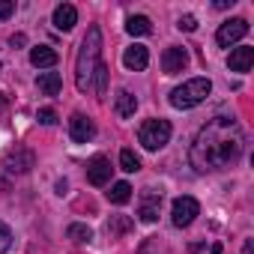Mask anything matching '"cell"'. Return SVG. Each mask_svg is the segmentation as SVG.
Instances as JSON below:
<instances>
[{
	"label": "cell",
	"instance_id": "30",
	"mask_svg": "<svg viewBox=\"0 0 254 254\" xmlns=\"http://www.w3.org/2000/svg\"><path fill=\"white\" fill-rule=\"evenodd\" d=\"M9 42H12V45H24V42H27V39H24V33H18V36H12V39H9Z\"/></svg>",
	"mask_w": 254,
	"mask_h": 254
},
{
	"label": "cell",
	"instance_id": "2",
	"mask_svg": "<svg viewBox=\"0 0 254 254\" xmlns=\"http://www.w3.org/2000/svg\"><path fill=\"white\" fill-rule=\"evenodd\" d=\"M102 57V30L99 27H90L84 42H81V51H78V60H75V87L81 93L93 90V75L99 69V60Z\"/></svg>",
	"mask_w": 254,
	"mask_h": 254
},
{
	"label": "cell",
	"instance_id": "23",
	"mask_svg": "<svg viewBox=\"0 0 254 254\" xmlns=\"http://www.w3.org/2000/svg\"><path fill=\"white\" fill-rule=\"evenodd\" d=\"M120 168H123L126 174H135V171L141 168V162H138V156H135L132 150H123V153H120Z\"/></svg>",
	"mask_w": 254,
	"mask_h": 254
},
{
	"label": "cell",
	"instance_id": "12",
	"mask_svg": "<svg viewBox=\"0 0 254 254\" xmlns=\"http://www.w3.org/2000/svg\"><path fill=\"white\" fill-rule=\"evenodd\" d=\"M87 180H90L93 186H105V183L111 180V162H108L105 156H93L90 165H87Z\"/></svg>",
	"mask_w": 254,
	"mask_h": 254
},
{
	"label": "cell",
	"instance_id": "25",
	"mask_svg": "<svg viewBox=\"0 0 254 254\" xmlns=\"http://www.w3.org/2000/svg\"><path fill=\"white\" fill-rule=\"evenodd\" d=\"M9 245H12V230H9L3 221H0V254H6Z\"/></svg>",
	"mask_w": 254,
	"mask_h": 254
},
{
	"label": "cell",
	"instance_id": "17",
	"mask_svg": "<svg viewBox=\"0 0 254 254\" xmlns=\"http://www.w3.org/2000/svg\"><path fill=\"white\" fill-rule=\"evenodd\" d=\"M36 84H39V90H42L45 96H57L60 87H63V78H60L57 72H42V75L36 78Z\"/></svg>",
	"mask_w": 254,
	"mask_h": 254
},
{
	"label": "cell",
	"instance_id": "15",
	"mask_svg": "<svg viewBox=\"0 0 254 254\" xmlns=\"http://www.w3.org/2000/svg\"><path fill=\"white\" fill-rule=\"evenodd\" d=\"M251 63H254V48H248V45L233 48V51H230V57H227V66H230L233 72H248V69H251Z\"/></svg>",
	"mask_w": 254,
	"mask_h": 254
},
{
	"label": "cell",
	"instance_id": "11",
	"mask_svg": "<svg viewBox=\"0 0 254 254\" xmlns=\"http://www.w3.org/2000/svg\"><path fill=\"white\" fill-rule=\"evenodd\" d=\"M147 63H150V51H147V45H129V48H126V54H123V66L129 69V72H141V69H147Z\"/></svg>",
	"mask_w": 254,
	"mask_h": 254
},
{
	"label": "cell",
	"instance_id": "18",
	"mask_svg": "<svg viewBox=\"0 0 254 254\" xmlns=\"http://www.w3.org/2000/svg\"><path fill=\"white\" fill-rule=\"evenodd\" d=\"M126 30H129V36H147L153 30L150 18L147 15H129V21H126Z\"/></svg>",
	"mask_w": 254,
	"mask_h": 254
},
{
	"label": "cell",
	"instance_id": "7",
	"mask_svg": "<svg viewBox=\"0 0 254 254\" xmlns=\"http://www.w3.org/2000/svg\"><path fill=\"white\" fill-rule=\"evenodd\" d=\"M245 33H248V21H245V18H230V21H224V24L218 27L215 42H218L221 48H230V45L239 42Z\"/></svg>",
	"mask_w": 254,
	"mask_h": 254
},
{
	"label": "cell",
	"instance_id": "1",
	"mask_svg": "<svg viewBox=\"0 0 254 254\" xmlns=\"http://www.w3.org/2000/svg\"><path fill=\"white\" fill-rule=\"evenodd\" d=\"M242 147H245V138L239 123L230 117H212L194 135L189 162L197 174H215V171L233 168L242 156Z\"/></svg>",
	"mask_w": 254,
	"mask_h": 254
},
{
	"label": "cell",
	"instance_id": "19",
	"mask_svg": "<svg viewBox=\"0 0 254 254\" xmlns=\"http://www.w3.org/2000/svg\"><path fill=\"white\" fill-rule=\"evenodd\" d=\"M108 200L111 203H129L132 200V186L129 183H114L111 191H108Z\"/></svg>",
	"mask_w": 254,
	"mask_h": 254
},
{
	"label": "cell",
	"instance_id": "3",
	"mask_svg": "<svg viewBox=\"0 0 254 254\" xmlns=\"http://www.w3.org/2000/svg\"><path fill=\"white\" fill-rule=\"evenodd\" d=\"M209 93H212V81L209 78H191V81L180 84L177 90H171V105L180 108V111H189V108L200 105Z\"/></svg>",
	"mask_w": 254,
	"mask_h": 254
},
{
	"label": "cell",
	"instance_id": "21",
	"mask_svg": "<svg viewBox=\"0 0 254 254\" xmlns=\"http://www.w3.org/2000/svg\"><path fill=\"white\" fill-rule=\"evenodd\" d=\"M93 87H96V96L99 99H105V93H108V66L105 63H99V69H96V75H93Z\"/></svg>",
	"mask_w": 254,
	"mask_h": 254
},
{
	"label": "cell",
	"instance_id": "20",
	"mask_svg": "<svg viewBox=\"0 0 254 254\" xmlns=\"http://www.w3.org/2000/svg\"><path fill=\"white\" fill-rule=\"evenodd\" d=\"M138 254H171V248H168V242H165V239L150 236V239H144V242H141Z\"/></svg>",
	"mask_w": 254,
	"mask_h": 254
},
{
	"label": "cell",
	"instance_id": "28",
	"mask_svg": "<svg viewBox=\"0 0 254 254\" xmlns=\"http://www.w3.org/2000/svg\"><path fill=\"white\" fill-rule=\"evenodd\" d=\"M12 12H15V3H12V0H0V21L9 18Z\"/></svg>",
	"mask_w": 254,
	"mask_h": 254
},
{
	"label": "cell",
	"instance_id": "10",
	"mask_svg": "<svg viewBox=\"0 0 254 254\" xmlns=\"http://www.w3.org/2000/svg\"><path fill=\"white\" fill-rule=\"evenodd\" d=\"M186 66H189V51H186V48L171 45V48L162 54V72H165V75H180Z\"/></svg>",
	"mask_w": 254,
	"mask_h": 254
},
{
	"label": "cell",
	"instance_id": "13",
	"mask_svg": "<svg viewBox=\"0 0 254 254\" xmlns=\"http://www.w3.org/2000/svg\"><path fill=\"white\" fill-rule=\"evenodd\" d=\"M75 24H78V9H75L72 3H60V6L54 9V27L66 33V30H72Z\"/></svg>",
	"mask_w": 254,
	"mask_h": 254
},
{
	"label": "cell",
	"instance_id": "4",
	"mask_svg": "<svg viewBox=\"0 0 254 254\" xmlns=\"http://www.w3.org/2000/svg\"><path fill=\"white\" fill-rule=\"evenodd\" d=\"M138 141H141V144H144V150H150V153L162 150V147L171 141V123H168V120H162V117L147 120V123L141 126V132H138Z\"/></svg>",
	"mask_w": 254,
	"mask_h": 254
},
{
	"label": "cell",
	"instance_id": "5",
	"mask_svg": "<svg viewBox=\"0 0 254 254\" xmlns=\"http://www.w3.org/2000/svg\"><path fill=\"white\" fill-rule=\"evenodd\" d=\"M33 165H36V156H33V150H27V147L9 150V153L3 156V162H0L3 174H9V177H21V174H27Z\"/></svg>",
	"mask_w": 254,
	"mask_h": 254
},
{
	"label": "cell",
	"instance_id": "9",
	"mask_svg": "<svg viewBox=\"0 0 254 254\" xmlns=\"http://www.w3.org/2000/svg\"><path fill=\"white\" fill-rule=\"evenodd\" d=\"M159 212H162V191H159V189H144V191H141V206H138L141 221L153 224V221L159 218Z\"/></svg>",
	"mask_w": 254,
	"mask_h": 254
},
{
	"label": "cell",
	"instance_id": "27",
	"mask_svg": "<svg viewBox=\"0 0 254 254\" xmlns=\"http://www.w3.org/2000/svg\"><path fill=\"white\" fill-rule=\"evenodd\" d=\"M39 123H42V126H54V123H57V114H54L51 108H42V111H39Z\"/></svg>",
	"mask_w": 254,
	"mask_h": 254
},
{
	"label": "cell",
	"instance_id": "26",
	"mask_svg": "<svg viewBox=\"0 0 254 254\" xmlns=\"http://www.w3.org/2000/svg\"><path fill=\"white\" fill-rule=\"evenodd\" d=\"M177 27H180V30H186V33H191V30H197V18H194V15H180Z\"/></svg>",
	"mask_w": 254,
	"mask_h": 254
},
{
	"label": "cell",
	"instance_id": "31",
	"mask_svg": "<svg viewBox=\"0 0 254 254\" xmlns=\"http://www.w3.org/2000/svg\"><path fill=\"white\" fill-rule=\"evenodd\" d=\"M0 191H6V183H3V180H0Z\"/></svg>",
	"mask_w": 254,
	"mask_h": 254
},
{
	"label": "cell",
	"instance_id": "8",
	"mask_svg": "<svg viewBox=\"0 0 254 254\" xmlns=\"http://www.w3.org/2000/svg\"><path fill=\"white\" fill-rule=\"evenodd\" d=\"M69 135L75 144H90L96 138V126L87 114H72L69 117Z\"/></svg>",
	"mask_w": 254,
	"mask_h": 254
},
{
	"label": "cell",
	"instance_id": "6",
	"mask_svg": "<svg viewBox=\"0 0 254 254\" xmlns=\"http://www.w3.org/2000/svg\"><path fill=\"white\" fill-rule=\"evenodd\" d=\"M197 215H200V203H197L194 197H189V194L177 197L174 206H171V221H174V227H189Z\"/></svg>",
	"mask_w": 254,
	"mask_h": 254
},
{
	"label": "cell",
	"instance_id": "16",
	"mask_svg": "<svg viewBox=\"0 0 254 254\" xmlns=\"http://www.w3.org/2000/svg\"><path fill=\"white\" fill-rule=\"evenodd\" d=\"M114 111H117L120 117H135V111H138V96L129 93V90H120L117 99H114Z\"/></svg>",
	"mask_w": 254,
	"mask_h": 254
},
{
	"label": "cell",
	"instance_id": "14",
	"mask_svg": "<svg viewBox=\"0 0 254 254\" xmlns=\"http://www.w3.org/2000/svg\"><path fill=\"white\" fill-rule=\"evenodd\" d=\"M57 51L51 48V45H36V48H30V63L36 66V69H51V66H57Z\"/></svg>",
	"mask_w": 254,
	"mask_h": 254
},
{
	"label": "cell",
	"instance_id": "24",
	"mask_svg": "<svg viewBox=\"0 0 254 254\" xmlns=\"http://www.w3.org/2000/svg\"><path fill=\"white\" fill-rule=\"evenodd\" d=\"M129 227H132V218H123V215H117V218L108 221V233L111 236H120V233H126Z\"/></svg>",
	"mask_w": 254,
	"mask_h": 254
},
{
	"label": "cell",
	"instance_id": "29",
	"mask_svg": "<svg viewBox=\"0 0 254 254\" xmlns=\"http://www.w3.org/2000/svg\"><path fill=\"white\" fill-rule=\"evenodd\" d=\"M227 6H233V0H215V9H227Z\"/></svg>",
	"mask_w": 254,
	"mask_h": 254
},
{
	"label": "cell",
	"instance_id": "22",
	"mask_svg": "<svg viewBox=\"0 0 254 254\" xmlns=\"http://www.w3.org/2000/svg\"><path fill=\"white\" fill-rule=\"evenodd\" d=\"M66 236H69L72 242H90V239H93V230H90L87 224H69Z\"/></svg>",
	"mask_w": 254,
	"mask_h": 254
}]
</instances>
